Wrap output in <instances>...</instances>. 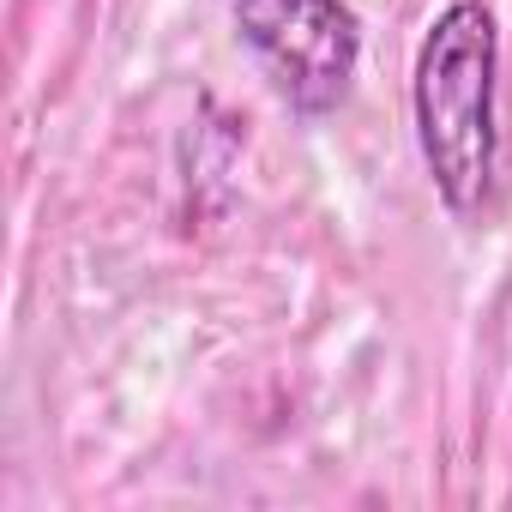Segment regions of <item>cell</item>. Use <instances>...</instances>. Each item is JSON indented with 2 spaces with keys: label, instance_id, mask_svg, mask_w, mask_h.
Here are the masks:
<instances>
[{
  "label": "cell",
  "instance_id": "cell-2",
  "mask_svg": "<svg viewBox=\"0 0 512 512\" xmlns=\"http://www.w3.org/2000/svg\"><path fill=\"white\" fill-rule=\"evenodd\" d=\"M235 25L290 109L326 115L350 97L362 25L344 0H235Z\"/></svg>",
  "mask_w": 512,
  "mask_h": 512
},
{
  "label": "cell",
  "instance_id": "cell-1",
  "mask_svg": "<svg viewBox=\"0 0 512 512\" xmlns=\"http://www.w3.org/2000/svg\"><path fill=\"white\" fill-rule=\"evenodd\" d=\"M494 73H500V31L482 0H452L428 25L410 103H416V145L434 175L446 211H482L494 187Z\"/></svg>",
  "mask_w": 512,
  "mask_h": 512
}]
</instances>
